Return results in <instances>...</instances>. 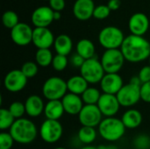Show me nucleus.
Here are the masks:
<instances>
[{"instance_id":"nucleus-39","label":"nucleus","mask_w":150,"mask_h":149,"mask_svg":"<svg viewBox=\"0 0 150 149\" xmlns=\"http://www.w3.org/2000/svg\"><path fill=\"white\" fill-rule=\"evenodd\" d=\"M49 7L54 11H61L65 8V0H49Z\"/></svg>"},{"instance_id":"nucleus-49","label":"nucleus","mask_w":150,"mask_h":149,"mask_svg":"<svg viewBox=\"0 0 150 149\" xmlns=\"http://www.w3.org/2000/svg\"><path fill=\"white\" fill-rule=\"evenodd\" d=\"M48 1H49V0H48Z\"/></svg>"},{"instance_id":"nucleus-27","label":"nucleus","mask_w":150,"mask_h":149,"mask_svg":"<svg viewBox=\"0 0 150 149\" xmlns=\"http://www.w3.org/2000/svg\"><path fill=\"white\" fill-rule=\"evenodd\" d=\"M54 56L49 48L38 49L35 54V62L38 66L42 68H47L49 65H52Z\"/></svg>"},{"instance_id":"nucleus-28","label":"nucleus","mask_w":150,"mask_h":149,"mask_svg":"<svg viewBox=\"0 0 150 149\" xmlns=\"http://www.w3.org/2000/svg\"><path fill=\"white\" fill-rule=\"evenodd\" d=\"M100 90L95 87H89L81 96L84 105H98L101 97Z\"/></svg>"},{"instance_id":"nucleus-47","label":"nucleus","mask_w":150,"mask_h":149,"mask_svg":"<svg viewBox=\"0 0 150 149\" xmlns=\"http://www.w3.org/2000/svg\"><path fill=\"white\" fill-rule=\"evenodd\" d=\"M149 66H150V56H149Z\"/></svg>"},{"instance_id":"nucleus-1","label":"nucleus","mask_w":150,"mask_h":149,"mask_svg":"<svg viewBox=\"0 0 150 149\" xmlns=\"http://www.w3.org/2000/svg\"><path fill=\"white\" fill-rule=\"evenodd\" d=\"M120 50L126 61L138 63L149 58L150 43L143 36L130 34L125 38Z\"/></svg>"},{"instance_id":"nucleus-22","label":"nucleus","mask_w":150,"mask_h":149,"mask_svg":"<svg viewBox=\"0 0 150 149\" xmlns=\"http://www.w3.org/2000/svg\"><path fill=\"white\" fill-rule=\"evenodd\" d=\"M121 120L127 129H135L142 123V115L136 109H128L123 113Z\"/></svg>"},{"instance_id":"nucleus-12","label":"nucleus","mask_w":150,"mask_h":149,"mask_svg":"<svg viewBox=\"0 0 150 149\" xmlns=\"http://www.w3.org/2000/svg\"><path fill=\"white\" fill-rule=\"evenodd\" d=\"M33 30L25 23H18L11 30V39L18 46L24 47L33 42Z\"/></svg>"},{"instance_id":"nucleus-11","label":"nucleus","mask_w":150,"mask_h":149,"mask_svg":"<svg viewBox=\"0 0 150 149\" xmlns=\"http://www.w3.org/2000/svg\"><path fill=\"white\" fill-rule=\"evenodd\" d=\"M28 79L20 69H13L9 71L4 79V88L12 93H17L25 89Z\"/></svg>"},{"instance_id":"nucleus-40","label":"nucleus","mask_w":150,"mask_h":149,"mask_svg":"<svg viewBox=\"0 0 150 149\" xmlns=\"http://www.w3.org/2000/svg\"><path fill=\"white\" fill-rule=\"evenodd\" d=\"M70 61H71V64H72L74 67L79 68H80L83 66V62L85 61V60H84L81 55H79V54L76 53V54H73V55L71 56Z\"/></svg>"},{"instance_id":"nucleus-29","label":"nucleus","mask_w":150,"mask_h":149,"mask_svg":"<svg viewBox=\"0 0 150 149\" xmlns=\"http://www.w3.org/2000/svg\"><path fill=\"white\" fill-rule=\"evenodd\" d=\"M15 118L11 115L10 111L5 108L0 109V130L4 132L10 130L15 122Z\"/></svg>"},{"instance_id":"nucleus-34","label":"nucleus","mask_w":150,"mask_h":149,"mask_svg":"<svg viewBox=\"0 0 150 149\" xmlns=\"http://www.w3.org/2000/svg\"><path fill=\"white\" fill-rule=\"evenodd\" d=\"M133 146L135 149H150V136L145 133L139 134L133 140Z\"/></svg>"},{"instance_id":"nucleus-38","label":"nucleus","mask_w":150,"mask_h":149,"mask_svg":"<svg viewBox=\"0 0 150 149\" xmlns=\"http://www.w3.org/2000/svg\"><path fill=\"white\" fill-rule=\"evenodd\" d=\"M138 76L142 82V83H148L150 82V66L147 65V66H144L141 68L139 74H138Z\"/></svg>"},{"instance_id":"nucleus-6","label":"nucleus","mask_w":150,"mask_h":149,"mask_svg":"<svg viewBox=\"0 0 150 149\" xmlns=\"http://www.w3.org/2000/svg\"><path fill=\"white\" fill-rule=\"evenodd\" d=\"M80 75L88 82V83L96 84L101 82L105 75V69L96 57L85 60L83 66L80 68Z\"/></svg>"},{"instance_id":"nucleus-30","label":"nucleus","mask_w":150,"mask_h":149,"mask_svg":"<svg viewBox=\"0 0 150 149\" xmlns=\"http://www.w3.org/2000/svg\"><path fill=\"white\" fill-rule=\"evenodd\" d=\"M2 21L4 25L8 29H12L15 27L18 22V17L17 13L13 11H6L2 16Z\"/></svg>"},{"instance_id":"nucleus-4","label":"nucleus","mask_w":150,"mask_h":149,"mask_svg":"<svg viewBox=\"0 0 150 149\" xmlns=\"http://www.w3.org/2000/svg\"><path fill=\"white\" fill-rule=\"evenodd\" d=\"M125 38L123 32L119 27L113 25L103 28L98 34V41L105 50L120 49Z\"/></svg>"},{"instance_id":"nucleus-31","label":"nucleus","mask_w":150,"mask_h":149,"mask_svg":"<svg viewBox=\"0 0 150 149\" xmlns=\"http://www.w3.org/2000/svg\"><path fill=\"white\" fill-rule=\"evenodd\" d=\"M8 110L10 111V112L11 113V115L15 118V119H22L24 114L26 113L25 112V103L19 102V101H15L12 102Z\"/></svg>"},{"instance_id":"nucleus-19","label":"nucleus","mask_w":150,"mask_h":149,"mask_svg":"<svg viewBox=\"0 0 150 149\" xmlns=\"http://www.w3.org/2000/svg\"><path fill=\"white\" fill-rule=\"evenodd\" d=\"M62 103L65 111V113H68L71 116L79 115L80 112L82 111L84 104L81 96L73 94V93H67L64 97L62 99Z\"/></svg>"},{"instance_id":"nucleus-18","label":"nucleus","mask_w":150,"mask_h":149,"mask_svg":"<svg viewBox=\"0 0 150 149\" xmlns=\"http://www.w3.org/2000/svg\"><path fill=\"white\" fill-rule=\"evenodd\" d=\"M94 10L93 0H76L73 5L74 16L81 21H86L93 17Z\"/></svg>"},{"instance_id":"nucleus-42","label":"nucleus","mask_w":150,"mask_h":149,"mask_svg":"<svg viewBox=\"0 0 150 149\" xmlns=\"http://www.w3.org/2000/svg\"><path fill=\"white\" fill-rule=\"evenodd\" d=\"M129 83H133V84H134V85H138V86H142V84L138 76H133V77L130 79V82H129Z\"/></svg>"},{"instance_id":"nucleus-37","label":"nucleus","mask_w":150,"mask_h":149,"mask_svg":"<svg viewBox=\"0 0 150 149\" xmlns=\"http://www.w3.org/2000/svg\"><path fill=\"white\" fill-rule=\"evenodd\" d=\"M141 100H142L145 103H150V82L142 84Z\"/></svg>"},{"instance_id":"nucleus-20","label":"nucleus","mask_w":150,"mask_h":149,"mask_svg":"<svg viewBox=\"0 0 150 149\" xmlns=\"http://www.w3.org/2000/svg\"><path fill=\"white\" fill-rule=\"evenodd\" d=\"M25 112L31 118H37L44 112L45 104L43 99L38 95H31L29 96L25 102Z\"/></svg>"},{"instance_id":"nucleus-33","label":"nucleus","mask_w":150,"mask_h":149,"mask_svg":"<svg viewBox=\"0 0 150 149\" xmlns=\"http://www.w3.org/2000/svg\"><path fill=\"white\" fill-rule=\"evenodd\" d=\"M68 64H69V60L67 56L58 54H56L54 56V59L52 61V67L55 71H58V72L63 71L67 68Z\"/></svg>"},{"instance_id":"nucleus-24","label":"nucleus","mask_w":150,"mask_h":149,"mask_svg":"<svg viewBox=\"0 0 150 149\" xmlns=\"http://www.w3.org/2000/svg\"><path fill=\"white\" fill-rule=\"evenodd\" d=\"M54 47L58 54L68 56L72 51L73 42L69 35L60 34L55 38Z\"/></svg>"},{"instance_id":"nucleus-26","label":"nucleus","mask_w":150,"mask_h":149,"mask_svg":"<svg viewBox=\"0 0 150 149\" xmlns=\"http://www.w3.org/2000/svg\"><path fill=\"white\" fill-rule=\"evenodd\" d=\"M77 137L81 143L88 146L95 141L97 138V131L94 127L82 126L77 133Z\"/></svg>"},{"instance_id":"nucleus-45","label":"nucleus","mask_w":150,"mask_h":149,"mask_svg":"<svg viewBox=\"0 0 150 149\" xmlns=\"http://www.w3.org/2000/svg\"><path fill=\"white\" fill-rule=\"evenodd\" d=\"M80 149H98V147L91 146V145H88V146H84V147L81 148Z\"/></svg>"},{"instance_id":"nucleus-13","label":"nucleus","mask_w":150,"mask_h":149,"mask_svg":"<svg viewBox=\"0 0 150 149\" xmlns=\"http://www.w3.org/2000/svg\"><path fill=\"white\" fill-rule=\"evenodd\" d=\"M98 107L102 115L105 118L114 117L120 111V105L116 95L103 93L98 103Z\"/></svg>"},{"instance_id":"nucleus-46","label":"nucleus","mask_w":150,"mask_h":149,"mask_svg":"<svg viewBox=\"0 0 150 149\" xmlns=\"http://www.w3.org/2000/svg\"><path fill=\"white\" fill-rule=\"evenodd\" d=\"M54 149H67V148H62V147H58V148H54Z\"/></svg>"},{"instance_id":"nucleus-10","label":"nucleus","mask_w":150,"mask_h":149,"mask_svg":"<svg viewBox=\"0 0 150 149\" xmlns=\"http://www.w3.org/2000/svg\"><path fill=\"white\" fill-rule=\"evenodd\" d=\"M78 119L83 126L95 128L103 120V115L97 105H84L78 115Z\"/></svg>"},{"instance_id":"nucleus-43","label":"nucleus","mask_w":150,"mask_h":149,"mask_svg":"<svg viewBox=\"0 0 150 149\" xmlns=\"http://www.w3.org/2000/svg\"><path fill=\"white\" fill-rule=\"evenodd\" d=\"M98 148V149H119L115 145H100Z\"/></svg>"},{"instance_id":"nucleus-21","label":"nucleus","mask_w":150,"mask_h":149,"mask_svg":"<svg viewBox=\"0 0 150 149\" xmlns=\"http://www.w3.org/2000/svg\"><path fill=\"white\" fill-rule=\"evenodd\" d=\"M65 113L62 100H50L45 105L44 114L47 119L59 120Z\"/></svg>"},{"instance_id":"nucleus-23","label":"nucleus","mask_w":150,"mask_h":149,"mask_svg":"<svg viewBox=\"0 0 150 149\" xmlns=\"http://www.w3.org/2000/svg\"><path fill=\"white\" fill-rule=\"evenodd\" d=\"M88 84V82L81 75L73 76L67 81L68 91H69V93L82 96V94L89 88Z\"/></svg>"},{"instance_id":"nucleus-3","label":"nucleus","mask_w":150,"mask_h":149,"mask_svg":"<svg viewBox=\"0 0 150 149\" xmlns=\"http://www.w3.org/2000/svg\"><path fill=\"white\" fill-rule=\"evenodd\" d=\"M126 129L121 119L115 117L105 118L98 126V133L104 140L113 142L124 136Z\"/></svg>"},{"instance_id":"nucleus-7","label":"nucleus","mask_w":150,"mask_h":149,"mask_svg":"<svg viewBox=\"0 0 150 149\" xmlns=\"http://www.w3.org/2000/svg\"><path fill=\"white\" fill-rule=\"evenodd\" d=\"M125 57L120 49H107L101 56V64L105 73H119L124 63Z\"/></svg>"},{"instance_id":"nucleus-25","label":"nucleus","mask_w":150,"mask_h":149,"mask_svg":"<svg viewBox=\"0 0 150 149\" xmlns=\"http://www.w3.org/2000/svg\"><path fill=\"white\" fill-rule=\"evenodd\" d=\"M95 46L93 42L88 39H82L77 42L76 53L81 55L84 60H89L95 55Z\"/></svg>"},{"instance_id":"nucleus-2","label":"nucleus","mask_w":150,"mask_h":149,"mask_svg":"<svg viewBox=\"0 0 150 149\" xmlns=\"http://www.w3.org/2000/svg\"><path fill=\"white\" fill-rule=\"evenodd\" d=\"M9 133L14 139L15 142L26 145L33 142L38 135L36 125L30 119L22 118L16 119Z\"/></svg>"},{"instance_id":"nucleus-5","label":"nucleus","mask_w":150,"mask_h":149,"mask_svg":"<svg viewBox=\"0 0 150 149\" xmlns=\"http://www.w3.org/2000/svg\"><path fill=\"white\" fill-rule=\"evenodd\" d=\"M67 81L59 76L47 78L42 85V94L48 101L62 100L67 94Z\"/></svg>"},{"instance_id":"nucleus-15","label":"nucleus","mask_w":150,"mask_h":149,"mask_svg":"<svg viewBox=\"0 0 150 149\" xmlns=\"http://www.w3.org/2000/svg\"><path fill=\"white\" fill-rule=\"evenodd\" d=\"M99 83L102 91L105 94L111 95H117L124 86L123 79L119 73H105Z\"/></svg>"},{"instance_id":"nucleus-17","label":"nucleus","mask_w":150,"mask_h":149,"mask_svg":"<svg viewBox=\"0 0 150 149\" xmlns=\"http://www.w3.org/2000/svg\"><path fill=\"white\" fill-rule=\"evenodd\" d=\"M54 11L49 6H40L36 8L32 13V23L35 27H48L54 20Z\"/></svg>"},{"instance_id":"nucleus-8","label":"nucleus","mask_w":150,"mask_h":149,"mask_svg":"<svg viewBox=\"0 0 150 149\" xmlns=\"http://www.w3.org/2000/svg\"><path fill=\"white\" fill-rule=\"evenodd\" d=\"M39 133L44 142L54 144L62 138L63 133V127L59 120L46 119L41 124Z\"/></svg>"},{"instance_id":"nucleus-14","label":"nucleus","mask_w":150,"mask_h":149,"mask_svg":"<svg viewBox=\"0 0 150 149\" xmlns=\"http://www.w3.org/2000/svg\"><path fill=\"white\" fill-rule=\"evenodd\" d=\"M54 36L48 27H35L33 32V43L38 49L50 48L54 43Z\"/></svg>"},{"instance_id":"nucleus-48","label":"nucleus","mask_w":150,"mask_h":149,"mask_svg":"<svg viewBox=\"0 0 150 149\" xmlns=\"http://www.w3.org/2000/svg\"><path fill=\"white\" fill-rule=\"evenodd\" d=\"M149 18H150V16H149Z\"/></svg>"},{"instance_id":"nucleus-32","label":"nucleus","mask_w":150,"mask_h":149,"mask_svg":"<svg viewBox=\"0 0 150 149\" xmlns=\"http://www.w3.org/2000/svg\"><path fill=\"white\" fill-rule=\"evenodd\" d=\"M22 73L25 76V77L27 79L33 78L34 77L39 71V68H38V64L34 61H26L25 62L22 67L21 69Z\"/></svg>"},{"instance_id":"nucleus-35","label":"nucleus","mask_w":150,"mask_h":149,"mask_svg":"<svg viewBox=\"0 0 150 149\" xmlns=\"http://www.w3.org/2000/svg\"><path fill=\"white\" fill-rule=\"evenodd\" d=\"M15 141L10 133L2 132L0 133V149H11Z\"/></svg>"},{"instance_id":"nucleus-41","label":"nucleus","mask_w":150,"mask_h":149,"mask_svg":"<svg viewBox=\"0 0 150 149\" xmlns=\"http://www.w3.org/2000/svg\"><path fill=\"white\" fill-rule=\"evenodd\" d=\"M121 2L120 0H109L107 6L111 11H117L120 7Z\"/></svg>"},{"instance_id":"nucleus-36","label":"nucleus","mask_w":150,"mask_h":149,"mask_svg":"<svg viewBox=\"0 0 150 149\" xmlns=\"http://www.w3.org/2000/svg\"><path fill=\"white\" fill-rule=\"evenodd\" d=\"M111 13V10L107 5L105 4H100L97 7H95L94 12H93V17L97 19H105Z\"/></svg>"},{"instance_id":"nucleus-16","label":"nucleus","mask_w":150,"mask_h":149,"mask_svg":"<svg viewBox=\"0 0 150 149\" xmlns=\"http://www.w3.org/2000/svg\"><path fill=\"white\" fill-rule=\"evenodd\" d=\"M128 27L131 34L143 36L149 28V18L142 12H136L129 18Z\"/></svg>"},{"instance_id":"nucleus-9","label":"nucleus","mask_w":150,"mask_h":149,"mask_svg":"<svg viewBox=\"0 0 150 149\" xmlns=\"http://www.w3.org/2000/svg\"><path fill=\"white\" fill-rule=\"evenodd\" d=\"M118 101L122 107H131L141 100V86L131 83L124 84L116 95Z\"/></svg>"},{"instance_id":"nucleus-44","label":"nucleus","mask_w":150,"mask_h":149,"mask_svg":"<svg viewBox=\"0 0 150 149\" xmlns=\"http://www.w3.org/2000/svg\"><path fill=\"white\" fill-rule=\"evenodd\" d=\"M62 18V13L61 11H54V20H59Z\"/></svg>"}]
</instances>
